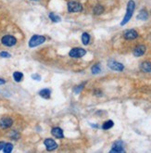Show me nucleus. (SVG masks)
Instances as JSON below:
<instances>
[{"instance_id":"nucleus-15","label":"nucleus","mask_w":151,"mask_h":153,"mask_svg":"<svg viewBox=\"0 0 151 153\" xmlns=\"http://www.w3.org/2000/svg\"><path fill=\"white\" fill-rule=\"evenodd\" d=\"M39 95H40V97H42L43 98L48 99L50 97V95H51V91L48 88H45V89H42L40 92H39Z\"/></svg>"},{"instance_id":"nucleus-22","label":"nucleus","mask_w":151,"mask_h":153,"mask_svg":"<svg viewBox=\"0 0 151 153\" xmlns=\"http://www.w3.org/2000/svg\"><path fill=\"white\" fill-rule=\"evenodd\" d=\"M12 149H13V145L11 143H6L3 148V151L5 153H9L12 151Z\"/></svg>"},{"instance_id":"nucleus-5","label":"nucleus","mask_w":151,"mask_h":153,"mask_svg":"<svg viewBox=\"0 0 151 153\" xmlns=\"http://www.w3.org/2000/svg\"><path fill=\"white\" fill-rule=\"evenodd\" d=\"M1 42L4 45L6 46H13V45H15L16 43H17V39L13 36V35H5L2 37L1 39Z\"/></svg>"},{"instance_id":"nucleus-10","label":"nucleus","mask_w":151,"mask_h":153,"mask_svg":"<svg viewBox=\"0 0 151 153\" xmlns=\"http://www.w3.org/2000/svg\"><path fill=\"white\" fill-rule=\"evenodd\" d=\"M146 50H147V48H146L145 45H137L136 48L134 49V55L135 57H141V56H143L146 53Z\"/></svg>"},{"instance_id":"nucleus-6","label":"nucleus","mask_w":151,"mask_h":153,"mask_svg":"<svg viewBox=\"0 0 151 153\" xmlns=\"http://www.w3.org/2000/svg\"><path fill=\"white\" fill-rule=\"evenodd\" d=\"M108 66L111 69V70H113V71H123L124 69V66L120 63V62H118L116 61H113V59H110V61H109L108 62Z\"/></svg>"},{"instance_id":"nucleus-1","label":"nucleus","mask_w":151,"mask_h":153,"mask_svg":"<svg viewBox=\"0 0 151 153\" xmlns=\"http://www.w3.org/2000/svg\"><path fill=\"white\" fill-rule=\"evenodd\" d=\"M134 9H135V3L134 0H130L127 4V9H126V14L124 16L122 22H121V25L123 26L125 25L126 23H128V22L130 21L131 19L133 17V14L134 12Z\"/></svg>"},{"instance_id":"nucleus-17","label":"nucleus","mask_w":151,"mask_h":153,"mask_svg":"<svg viewBox=\"0 0 151 153\" xmlns=\"http://www.w3.org/2000/svg\"><path fill=\"white\" fill-rule=\"evenodd\" d=\"M48 17H49V19H50L53 22H60L61 21L60 17L58 16V15H57V14H55V13H53V12L49 13V14H48Z\"/></svg>"},{"instance_id":"nucleus-16","label":"nucleus","mask_w":151,"mask_h":153,"mask_svg":"<svg viewBox=\"0 0 151 153\" xmlns=\"http://www.w3.org/2000/svg\"><path fill=\"white\" fill-rule=\"evenodd\" d=\"M93 12L95 15H100L102 14V13L104 12V6H101V5H96L94 9H93Z\"/></svg>"},{"instance_id":"nucleus-19","label":"nucleus","mask_w":151,"mask_h":153,"mask_svg":"<svg viewBox=\"0 0 151 153\" xmlns=\"http://www.w3.org/2000/svg\"><path fill=\"white\" fill-rule=\"evenodd\" d=\"M113 125H114V123L113 121H111V120H109V121H107V122H105L102 125V128L104 130H109L110 129L111 127H113Z\"/></svg>"},{"instance_id":"nucleus-11","label":"nucleus","mask_w":151,"mask_h":153,"mask_svg":"<svg viewBox=\"0 0 151 153\" xmlns=\"http://www.w3.org/2000/svg\"><path fill=\"white\" fill-rule=\"evenodd\" d=\"M110 153L113 152H124V149H123V143L122 141H117L113 144L112 149L109 151Z\"/></svg>"},{"instance_id":"nucleus-9","label":"nucleus","mask_w":151,"mask_h":153,"mask_svg":"<svg viewBox=\"0 0 151 153\" xmlns=\"http://www.w3.org/2000/svg\"><path fill=\"white\" fill-rule=\"evenodd\" d=\"M13 124V120L9 117H5L0 120V127L2 129H6L9 128L10 126Z\"/></svg>"},{"instance_id":"nucleus-7","label":"nucleus","mask_w":151,"mask_h":153,"mask_svg":"<svg viewBox=\"0 0 151 153\" xmlns=\"http://www.w3.org/2000/svg\"><path fill=\"white\" fill-rule=\"evenodd\" d=\"M44 145L45 146V148L48 151H52L58 148V144L57 142L54 140V139H51V138H47L44 141Z\"/></svg>"},{"instance_id":"nucleus-24","label":"nucleus","mask_w":151,"mask_h":153,"mask_svg":"<svg viewBox=\"0 0 151 153\" xmlns=\"http://www.w3.org/2000/svg\"><path fill=\"white\" fill-rule=\"evenodd\" d=\"M10 137L11 138H13V139H14V140H17V139L19 137V133L18 132H16V131H12L11 133H10Z\"/></svg>"},{"instance_id":"nucleus-13","label":"nucleus","mask_w":151,"mask_h":153,"mask_svg":"<svg viewBox=\"0 0 151 153\" xmlns=\"http://www.w3.org/2000/svg\"><path fill=\"white\" fill-rule=\"evenodd\" d=\"M140 69L144 72H150L151 71V62H149V61H144L141 64V66H140Z\"/></svg>"},{"instance_id":"nucleus-8","label":"nucleus","mask_w":151,"mask_h":153,"mask_svg":"<svg viewBox=\"0 0 151 153\" xmlns=\"http://www.w3.org/2000/svg\"><path fill=\"white\" fill-rule=\"evenodd\" d=\"M123 37L126 40H134V39H136L137 37H138V32L134 29L127 30L123 32Z\"/></svg>"},{"instance_id":"nucleus-18","label":"nucleus","mask_w":151,"mask_h":153,"mask_svg":"<svg viewBox=\"0 0 151 153\" xmlns=\"http://www.w3.org/2000/svg\"><path fill=\"white\" fill-rule=\"evenodd\" d=\"M13 78H14V80L16 82H21L22 78H23V74H22V72L21 71H15L14 74H13Z\"/></svg>"},{"instance_id":"nucleus-2","label":"nucleus","mask_w":151,"mask_h":153,"mask_svg":"<svg viewBox=\"0 0 151 153\" xmlns=\"http://www.w3.org/2000/svg\"><path fill=\"white\" fill-rule=\"evenodd\" d=\"M45 36L35 35H34L30 39L29 46H30V48H35V46H38V45H42L43 43H45Z\"/></svg>"},{"instance_id":"nucleus-25","label":"nucleus","mask_w":151,"mask_h":153,"mask_svg":"<svg viewBox=\"0 0 151 153\" xmlns=\"http://www.w3.org/2000/svg\"><path fill=\"white\" fill-rule=\"evenodd\" d=\"M0 57L1 58H10V54L8 52L3 51V52H0Z\"/></svg>"},{"instance_id":"nucleus-30","label":"nucleus","mask_w":151,"mask_h":153,"mask_svg":"<svg viewBox=\"0 0 151 153\" xmlns=\"http://www.w3.org/2000/svg\"><path fill=\"white\" fill-rule=\"evenodd\" d=\"M32 1H38V0H32Z\"/></svg>"},{"instance_id":"nucleus-27","label":"nucleus","mask_w":151,"mask_h":153,"mask_svg":"<svg viewBox=\"0 0 151 153\" xmlns=\"http://www.w3.org/2000/svg\"><path fill=\"white\" fill-rule=\"evenodd\" d=\"M94 94L96 95V96H102V92L101 91H99V90H95L94 91Z\"/></svg>"},{"instance_id":"nucleus-29","label":"nucleus","mask_w":151,"mask_h":153,"mask_svg":"<svg viewBox=\"0 0 151 153\" xmlns=\"http://www.w3.org/2000/svg\"><path fill=\"white\" fill-rule=\"evenodd\" d=\"M6 82H5V80H3V79H1V78H0V85H1V84H4Z\"/></svg>"},{"instance_id":"nucleus-21","label":"nucleus","mask_w":151,"mask_h":153,"mask_svg":"<svg viewBox=\"0 0 151 153\" xmlns=\"http://www.w3.org/2000/svg\"><path fill=\"white\" fill-rule=\"evenodd\" d=\"M91 71H92V74H98L101 71L100 65L99 64H95L93 67H92Z\"/></svg>"},{"instance_id":"nucleus-14","label":"nucleus","mask_w":151,"mask_h":153,"mask_svg":"<svg viewBox=\"0 0 151 153\" xmlns=\"http://www.w3.org/2000/svg\"><path fill=\"white\" fill-rule=\"evenodd\" d=\"M148 18V13L146 9H142L140 10V12L138 13V15H137L136 19H139V21H146Z\"/></svg>"},{"instance_id":"nucleus-12","label":"nucleus","mask_w":151,"mask_h":153,"mask_svg":"<svg viewBox=\"0 0 151 153\" xmlns=\"http://www.w3.org/2000/svg\"><path fill=\"white\" fill-rule=\"evenodd\" d=\"M51 134L53 135V136H55L56 138H60H60H63L64 137L63 131L60 127H54V128H52Z\"/></svg>"},{"instance_id":"nucleus-26","label":"nucleus","mask_w":151,"mask_h":153,"mask_svg":"<svg viewBox=\"0 0 151 153\" xmlns=\"http://www.w3.org/2000/svg\"><path fill=\"white\" fill-rule=\"evenodd\" d=\"M32 78L34 79V80H36V81H40V80H41V76L38 75V74H32Z\"/></svg>"},{"instance_id":"nucleus-4","label":"nucleus","mask_w":151,"mask_h":153,"mask_svg":"<svg viewBox=\"0 0 151 153\" xmlns=\"http://www.w3.org/2000/svg\"><path fill=\"white\" fill-rule=\"evenodd\" d=\"M85 54H86V50H84L83 48H74L71 49L70 51V53H69L70 57V58H82Z\"/></svg>"},{"instance_id":"nucleus-23","label":"nucleus","mask_w":151,"mask_h":153,"mask_svg":"<svg viewBox=\"0 0 151 153\" xmlns=\"http://www.w3.org/2000/svg\"><path fill=\"white\" fill-rule=\"evenodd\" d=\"M85 84H86V83H83L82 84L77 85V86H76V87L73 89V91H74L75 94H79V93H81V91L83 89V86L85 85Z\"/></svg>"},{"instance_id":"nucleus-3","label":"nucleus","mask_w":151,"mask_h":153,"mask_svg":"<svg viewBox=\"0 0 151 153\" xmlns=\"http://www.w3.org/2000/svg\"><path fill=\"white\" fill-rule=\"evenodd\" d=\"M68 11L70 13H74V12H82L83 11V6L81 3L77 1H70L68 3Z\"/></svg>"},{"instance_id":"nucleus-28","label":"nucleus","mask_w":151,"mask_h":153,"mask_svg":"<svg viewBox=\"0 0 151 153\" xmlns=\"http://www.w3.org/2000/svg\"><path fill=\"white\" fill-rule=\"evenodd\" d=\"M5 142H0V150H1V149H3V148H4V146H5Z\"/></svg>"},{"instance_id":"nucleus-20","label":"nucleus","mask_w":151,"mask_h":153,"mask_svg":"<svg viewBox=\"0 0 151 153\" xmlns=\"http://www.w3.org/2000/svg\"><path fill=\"white\" fill-rule=\"evenodd\" d=\"M82 42L85 45L89 44V42H90V35H89V34H87V32H83V35H82Z\"/></svg>"}]
</instances>
